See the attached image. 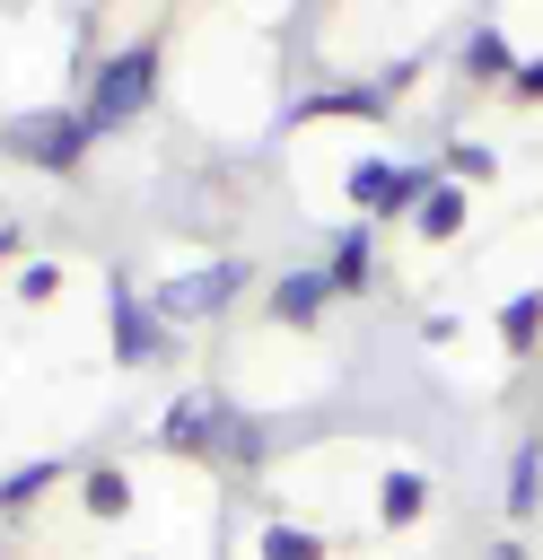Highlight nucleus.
<instances>
[{
  "label": "nucleus",
  "instance_id": "obj_1",
  "mask_svg": "<svg viewBox=\"0 0 543 560\" xmlns=\"http://www.w3.org/2000/svg\"><path fill=\"white\" fill-rule=\"evenodd\" d=\"M158 70H166V44L158 35H131V44H114L96 70H88V122L96 131H131L149 105H158Z\"/></svg>",
  "mask_w": 543,
  "mask_h": 560
},
{
  "label": "nucleus",
  "instance_id": "obj_2",
  "mask_svg": "<svg viewBox=\"0 0 543 560\" xmlns=\"http://www.w3.org/2000/svg\"><path fill=\"white\" fill-rule=\"evenodd\" d=\"M96 140L105 131L88 122V105H35V114H9L0 122V158H18L35 175H79Z\"/></svg>",
  "mask_w": 543,
  "mask_h": 560
},
{
  "label": "nucleus",
  "instance_id": "obj_3",
  "mask_svg": "<svg viewBox=\"0 0 543 560\" xmlns=\"http://www.w3.org/2000/svg\"><path fill=\"white\" fill-rule=\"evenodd\" d=\"M105 332H114V368H158V359H175L166 315H158V298L131 289V271H105Z\"/></svg>",
  "mask_w": 543,
  "mask_h": 560
},
{
  "label": "nucleus",
  "instance_id": "obj_4",
  "mask_svg": "<svg viewBox=\"0 0 543 560\" xmlns=\"http://www.w3.org/2000/svg\"><path fill=\"white\" fill-rule=\"evenodd\" d=\"M245 280H254V262H236V254H219V262H201V271H175V280L158 289V315H219V306H236Z\"/></svg>",
  "mask_w": 543,
  "mask_h": 560
},
{
  "label": "nucleus",
  "instance_id": "obj_5",
  "mask_svg": "<svg viewBox=\"0 0 543 560\" xmlns=\"http://www.w3.org/2000/svg\"><path fill=\"white\" fill-rule=\"evenodd\" d=\"M219 438H228V402L219 394H175L166 420H158V446L193 455V464H219Z\"/></svg>",
  "mask_w": 543,
  "mask_h": 560
},
{
  "label": "nucleus",
  "instance_id": "obj_6",
  "mask_svg": "<svg viewBox=\"0 0 543 560\" xmlns=\"http://www.w3.org/2000/svg\"><path fill=\"white\" fill-rule=\"evenodd\" d=\"M385 114H394V96L377 79H333V88H307L289 105V122H385Z\"/></svg>",
  "mask_w": 543,
  "mask_h": 560
},
{
  "label": "nucleus",
  "instance_id": "obj_7",
  "mask_svg": "<svg viewBox=\"0 0 543 560\" xmlns=\"http://www.w3.org/2000/svg\"><path fill=\"white\" fill-rule=\"evenodd\" d=\"M333 298H342V289H333V271H324V262H315V271H280V280H272V324L307 332V324H315Z\"/></svg>",
  "mask_w": 543,
  "mask_h": 560
},
{
  "label": "nucleus",
  "instance_id": "obj_8",
  "mask_svg": "<svg viewBox=\"0 0 543 560\" xmlns=\"http://www.w3.org/2000/svg\"><path fill=\"white\" fill-rule=\"evenodd\" d=\"M324 271H333V289H342V298H368V289H377V236H368V219L333 236Z\"/></svg>",
  "mask_w": 543,
  "mask_h": 560
},
{
  "label": "nucleus",
  "instance_id": "obj_9",
  "mask_svg": "<svg viewBox=\"0 0 543 560\" xmlns=\"http://www.w3.org/2000/svg\"><path fill=\"white\" fill-rule=\"evenodd\" d=\"M517 61H525V52H517L499 26H473V35H464V79H473V88H508Z\"/></svg>",
  "mask_w": 543,
  "mask_h": 560
},
{
  "label": "nucleus",
  "instance_id": "obj_10",
  "mask_svg": "<svg viewBox=\"0 0 543 560\" xmlns=\"http://www.w3.org/2000/svg\"><path fill=\"white\" fill-rule=\"evenodd\" d=\"M79 508L114 525V516H131V508H140V490H131V472H123V464H88V472H79Z\"/></svg>",
  "mask_w": 543,
  "mask_h": 560
},
{
  "label": "nucleus",
  "instance_id": "obj_11",
  "mask_svg": "<svg viewBox=\"0 0 543 560\" xmlns=\"http://www.w3.org/2000/svg\"><path fill=\"white\" fill-rule=\"evenodd\" d=\"M412 228H420V245H447V236H464V184H455V175H438V192L412 210Z\"/></svg>",
  "mask_w": 543,
  "mask_h": 560
},
{
  "label": "nucleus",
  "instance_id": "obj_12",
  "mask_svg": "<svg viewBox=\"0 0 543 560\" xmlns=\"http://www.w3.org/2000/svg\"><path fill=\"white\" fill-rule=\"evenodd\" d=\"M377 516H385V525H412V516H429V472L394 464V472L377 481Z\"/></svg>",
  "mask_w": 543,
  "mask_h": 560
},
{
  "label": "nucleus",
  "instance_id": "obj_13",
  "mask_svg": "<svg viewBox=\"0 0 543 560\" xmlns=\"http://www.w3.org/2000/svg\"><path fill=\"white\" fill-rule=\"evenodd\" d=\"M70 472V455H35V464H18V472H0V516H18V508H35L53 481Z\"/></svg>",
  "mask_w": 543,
  "mask_h": 560
},
{
  "label": "nucleus",
  "instance_id": "obj_14",
  "mask_svg": "<svg viewBox=\"0 0 543 560\" xmlns=\"http://www.w3.org/2000/svg\"><path fill=\"white\" fill-rule=\"evenodd\" d=\"M499 499H508V516H534V508H543V438H525V446L508 455V490H499Z\"/></svg>",
  "mask_w": 543,
  "mask_h": 560
},
{
  "label": "nucleus",
  "instance_id": "obj_15",
  "mask_svg": "<svg viewBox=\"0 0 543 560\" xmlns=\"http://www.w3.org/2000/svg\"><path fill=\"white\" fill-rule=\"evenodd\" d=\"M499 341H508V359H525V350L543 341V289H517V298L499 306Z\"/></svg>",
  "mask_w": 543,
  "mask_h": 560
},
{
  "label": "nucleus",
  "instance_id": "obj_16",
  "mask_svg": "<svg viewBox=\"0 0 543 560\" xmlns=\"http://www.w3.org/2000/svg\"><path fill=\"white\" fill-rule=\"evenodd\" d=\"M254 560H324V542H315L307 525H289V516H272V525L254 534Z\"/></svg>",
  "mask_w": 543,
  "mask_h": 560
},
{
  "label": "nucleus",
  "instance_id": "obj_17",
  "mask_svg": "<svg viewBox=\"0 0 543 560\" xmlns=\"http://www.w3.org/2000/svg\"><path fill=\"white\" fill-rule=\"evenodd\" d=\"M447 175H455V184H490V175H499V149H490V140H447Z\"/></svg>",
  "mask_w": 543,
  "mask_h": 560
},
{
  "label": "nucleus",
  "instance_id": "obj_18",
  "mask_svg": "<svg viewBox=\"0 0 543 560\" xmlns=\"http://www.w3.org/2000/svg\"><path fill=\"white\" fill-rule=\"evenodd\" d=\"M61 280H70L61 262H26V271H18V298H26V306H44V298H61Z\"/></svg>",
  "mask_w": 543,
  "mask_h": 560
},
{
  "label": "nucleus",
  "instance_id": "obj_19",
  "mask_svg": "<svg viewBox=\"0 0 543 560\" xmlns=\"http://www.w3.org/2000/svg\"><path fill=\"white\" fill-rule=\"evenodd\" d=\"M508 96H517V105H543V52H525V61H517V79H508Z\"/></svg>",
  "mask_w": 543,
  "mask_h": 560
},
{
  "label": "nucleus",
  "instance_id": "obj_20",
  "mask_svg": "<svg viewBox=\"0 0 543 560\" xmlns=\"http://www.w3.org/2000/svg\"><path fill=\"white\" fill-rule=\"evenodd\" d=\"M412 79H420V52H394V61H385V70H377V88H385V96H403V88H412Z\"/></svg>",
  "mask_w": 543,
  "mask_h": 560
},
{
  "label": "nucleus",
  "instance_id": "obj_21",
  "mask_svg": "<svg viewBox=\"0 0 543 560\" xmlns=\"http://www.w3.org/2000/svg\"><path fill=\"white\" fill-rule=\"evenodd\" d=\"M18 245H26V236H18V219H0V262H9Z\"/></svg>",
  "mask_w": 543,
  "mask_h": 560
},
{
  "label": "nucleus",
  "instance_id": "obj_22",
  "mask_svg": "<svg viewBox=\"0 0 543 560\" xmlns=\"http://www.w3.org/2000/svg\"><path fill=\"white\" fill-rule=\"evenodd\" d=\"M490 560H525V551H517V542H490Z\"/></svg>",
  "mask_w": 543,
  "mask_h": 560
}]
</instances>
